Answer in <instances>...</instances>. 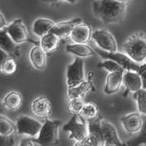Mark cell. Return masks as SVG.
<instances>
[{"mask_svg":"<svg viewBox=\"0 0 146 146\" xmlns=\"http://www.w3.org/2000/svg\"><path fill=\"white\" fill-rule=\"evenodd\" d=\"M94 15L103 23L120 22L127 12V3L117 0H95L92 3Z\"/></svg>","mask_w":146,"mask_h":146,"instance_id":"obj_1","label":"cell"},{"mask_svg":"<svg viewBox=\"0 0 146 146\" xmlns=\"http://www.w3.org/2000/svg\"><path fill=\"white\" fill-rule=\"evenodd\" d=\"M123 52L135 63L141 64L146 60V35L142 32L130 35L123 43Z\"/></svg>","mask_w":146,"mask_h":146,"instance_id":"obj_2","label":"cell"},{"mask_svg":"<svg viewBox=\"0 0 146 146\" xmlns=\"http://www.w3.org/2000/svg\"><path fill=\"white\" fill-rule=\"evenodd\" d=\"M64 131H69V138L81 143L88 137V123L80 114H74L70 121L63 126Z\"/></svg>","mask_w":146,"mask_h":146,"instance_id":"obj_3","label":"cell"},{"mask_svg":"<svg viewBox=\"0 0 146 146\" xmlns=\"http://www.w3.org/2000/svg\"><path fill=\"white\" fill-rule=\"evenodd\" d=\"M60 121L46 119L42 124L38 138L35 139L39 145H53L59 142V127Z\"/></svg>","mask_w":146,"mask_h":146,"instance_id":"obj_4","label":"cell"},{"mask_svg":"<svg viewBox=\"0 0 146 146\" xmlns=\"http://www.w3.org/2000/svg\"><path fill=\"white\" fill-rule=\"evenodd\" d=\"M95 51L97 54H99L101 57L105 59H110L114 61H116L117 64H120L125 70H132V71H138L140 69V64L135 63L134 60L129 57L125 53L110 52H106L99 47L96 48Z\"/></svg>","mask_w":146,"mask_h":146,"instance_id":"obj_5","label":"cell"},{"mask_svg":"<svg viewBox=\"0 0 146 146\" xmlns=\"http://www.w3.org/2000/svg\"><path fill=\"white\" fill-rule=\"evenodd\" d=\"M85 81L84 62L81 57H76L74 61L67 67V86L74 88Z\"/></svg>","mask_w":146,"mask_h":146,"instance_id":"obj_6","label":"cell"},{"mask_svg":"<svg viewBox=\"0 0 146 146\" xmlns=\"http://www.w3.org/2000/svg\"><path fill=\"white\" fill-rule=\"evenodd\" d=\"M17 131L19 134L27 135L31 137L38 135L42 123L34 117L23 115L17 120Z\"/></svg>","mask_w":146,"mask_h":146,"instance_id":"obj_7","label":"cell"},{"mask_svg":"<svg viewBox=\"0 0 146 146\" xmlns=\"http://www.w3.org/2000/svg\"><path fill=\"white\" fill-rule=\"evenodd\" d=\"M92 38L100 49L110 52H117V44L115 40V38L108 30L106 29L95 30L94 32H92Z\"/></svg>","mask_w":146,"mask_h":146,"instance_id":"obj_8","label":"cell"},{"mask_svg":"<svg viewBox=\"0 0 146 146\" xmlns=\"http://www.w3.org/2000/svg\"><path fill=\"white\" fill-rule=\"evenodd\" d=\"M88 123V137L81 143L75 144V145H88V146H105L104 138L102 135L100 119L97 118Z\"/></svg>","mask_w":146,"mask_h":146,"instance_id":"obj_9","label":"cell"},{"mask_svg":"<svg viewBox=\"0 0 146 146\" xmlns=\"http://www.w3.org/2000/svg\"><path fill=\"white\" fill-rule=\"evenodd\" d=\"M5 29L11 36V38L17 44H21L25 42H33L26 29V26L25 25L21 19H17L13 21L10 25H7Z\"/></svg>","mask_w":146,"mask_h":146,"instance_id":"obj_10","label":"cell"},{"mask_svg":"<svg viewBox=\"0 0 146 146\" xmlns=\"http://www.w3.org/2000/svg\"><path fill=\"white\" fill-rule=\"evenodd\" d=\"M120 121L124 131L129 135L140 133L144 125L142 114L139 112H133L123 115Z\"/></svg>","mask_w":146,"mask_h":146,"instance_id":"obj_11","label":"cell"},{"mask_svg":"<svg viewBox=\"0 0 146 146\" xmlns=\"http://www.w3.org/2000/svg\"><path fill=\"white\" fill-rule=\"evenodd\" d=\"M100 127L104 138L105 146H123L124 145L122 140L119 139L118 134L115 127L110 122L100 119Z\"/></svg>","mask_w":146,"mask_h":146,"instance_id":"obj_12","label":"cell"},{"mask_svg":"<svg viewBox=\"0 0 146 146\" xmlns=\"http://www.w3.org/2000/svg\"><path fill=\"white\" fill-rule=\"evenodd\" d=\"M123 85L125 87L124 96L128 95L130 92L135 93L142 89L141 78L137 71L124 70L123 77Z\"/></svg>","mask_w":146,"mask_h":146,"instance_id":"obj_13","label":"cell"},{"mask_svg":"<svg viewBox=\"0 0 146 146\" xmlns=\"http://www.w3.org/2000/svg\"><path fill=\"white\" fill-rule=\"evenodd\" d=\"M31 110L37 117L47 118L52 112V103L46 96H38L32 101Z\"/></svg>","mask_w":146,"mask_h":146,"instance_id":"obj_14","label":"cell"},{"mask_svg":"<svg viewBox=\"0 0 146 146\" xmlns=\"http://www.w3.org/2000/svg\"><path fill=\"white\" fill-rule=\"evenodd\" d=\"M92 37V30L91 26L86 23L78 24L74 28L70 38L74 43L88 44Z\"/></svg>","mask_w":146,"mask_h":146,"instance_id":"obj_15","label":"cell"},{"mask_svg":"<svg viewBox=\"0 0 146 146\" xmlns=\"http://www.w3.org/2000/svg\"><path fill=\"white\" fill-rule=\"evenodd\" d=\"M82 20L80 18H74L70 21H65L56 23L55 26L52 29V33L55 34L60 39L70 37V35L74 28L78 24L81 23Z\"/></svg>","mask_w":146,"mask_h":146,"instance_id":"obj_16","label":"cell"},{"mask_svg":"<svg viewBox=\"0 0 146 146\" xmlns=\"http://www.w3.org/2000/svg\"><path fill=\"white\" fill-rule=\"evenodd\" d=\"M96 88L92 82V73L89 74V76L87 80L83 81L80 84L77 85L74 88H68L67 96L68 98H74V97H82L84 98L86 94L88 93L90 91H95Z\"/></svg>","mask_w":146,"mask_h":146,"instance_id":"obj_17","label":"cell"},{"mask_svg":"<svg viewBox=\"0 0 146 146\" xmlns=\"http://www.w3.org/2000/svg\"><path fill=\"white\" fill-rule=\"evenodd\" d=\"M123 71H117L110 73L105 81V86L104 92L107 95H112L117 92L123 86Z\"/></svg>","mask_w":146,"mask_h":146,"instance_id":"obj_18","label":"cell"},{"mask_svg":"<svg viewBox=\"0 0 146 146\" xmlns=\"http://www.w3.org/2000/svg\"><path fill=\"white\" fill-rule=\"evenodd\" d=\"M47 52L38 44L29 52V58L32 65L38 70H43L47 65Z\"/></svg>","mask_w":146,"mask_h":146,"instance_id":"obj_19","label":"cell"},{"mask_svg":"<svg viewBox=\"0 0 146 146\" xmlns=\"http://www.w3.org/2000/svg\"><path fill=\"white\" fill-rule=\"evenodd\" d=\"M22 103H23L22 95L16 91H12L7 94L3 100V105L8 110L11 111L17 110L22 105Z\"/></svg>","mask_w":146,"mask_h":146,"instance_id":"obj_20","label":"cell"},{"mask_svg":"<svg viewBox=\"0 0 146 146\" xmlns=\"http://www.w3.org/2000/svg\"><path fill=\"white\" fill-rule=\"evenodd\" d=\"M66 51L68 53L73 54L81 58H87L96 55V51L88 44L75 43L68 45L66 47Z\"/></svg>","mask_w":146,"mask_h":146,"instance_id":"obj_21","label":"cell"},{"mask_svg":"<svg viewBox=\"0 0 146 146\" xmlns=\"http://www.w3.org/2000/svg\"><path fill=\"white\" fill-rule=\"evenodd\" d=\"M56 23L46 18H39L37 19L33 25V32L35 35L41 38L43 35H47L52 31V28L55 26Z\"/></svg>","mask_w":146,"mask_h":146,"instance_id":"obj_22","label":"cell"},{"mask_svg":"<svg viewBox=\"0 0 146 146\" xmlns=\"http://www.w3.org/2000/svg\"><path fill=\"white\" fill-rule=\"evenodd\" d=\"M60 38L59 37H57L55 34L50 32L41 37L39 45L47 52V54H50L57 49L60 44Z\"/></svg>","mask_w":146,"mask_h":146,"instance_id":"obj_23","label":"cell"},{"mask_svg":"<svg viewBox=\"0 0 146 146\" xmlns=\"http://www.w3.org/2000/svg\"><path fill=\"white\" fill-rule=\"evenodd\" d=\"M0 48L9 55H13L17 49V43L11 38L5 28L0 29Z\"/></svg>","mask_w":146,"mask_h":146,"instance_id":"obj_24","label":"cell"},{"mask_svg":"<svg viewBox=\"0 0 146 146\" xmlns=\"http://www.w3.org/2000/svg\"><path fill=\"white\" fill-rule=\"evenodd\" d=\"M86 121H93L100 117V110L97 105L92 102L85 103L79 113Z\"/></svg>","mask_w":146,"mask_h":146,"instance_id":"obj_25","label":"cell"},{"mask_svg":"<svg viewBox=\"0 0 146 146\" xmlns=\"http://www.w3.org/2000/svg\"><path fill=\"white\" fill-rule=\"evenodd\" d=\"M17 131V125L10 118L0 114V135L11 136Z\"/></svg>","mask_w":146,"mask_h":146,"instance_id":"obj_26","label":"cell"},{"mask_svg":"<svg viewBox=\"0 0 146 146\" xmlns=\"http://www.w3.org/2000/svg\"><path fill=\"white\" fill-rule=\"evenodd\" d=\"M134 99L136 100L137 110L142 115L146 116V90L140 89L133 93Z\"/></svg>","mask_w":146,"mask_h":146,"instance_id":"obj_27","label":"cell"},{"mask_svg":"<svg viewBox=\"0 0 146 146\" xmlns=\"http://www.w3.org/2000/svg\"><path fill=\"white\" fill-rule=\"evenodd\" d=\"M84 104V99L82 97L70 98L67 103V110L73 114H79Z\"/></svg>","mask_w":146,"mask_h":146,"instance_id":"obj_28","label":"cell"},{"mask_svg":"<svg viewBox=\"0 0 146 146\" xmlns=\"http://www.w3.org/2000/svg\"><path fill=\"white\" fill-rule=\"evenodd\" d=\"M97 66L99 68L105 69V70H106L108 72H110V73L125 70L120 64H117L116 61H114L113 60H110V59H106L105 61L100 62L99 64H97Z\"/></svg>","mask_w":146,"mask_h":146,"instance_id":"obj_29","label":"cell"},{"mask_svg":"<svg viewBox=\"0 0 146 146\" xmlns=\"http://www.w3.org/2000/svg\"><path fill=\"white\" fill-rule=\"evenodd\" d=\"M17 70V64L16 61L14 60V59L9 56L3 64L0 71L6 75H12L16 73Z\"/></svg>","mask_w":146,"mask_h":146,"instance_id":"obj_30","label":"cell"},{"mask_svg":"<svg viewBox=\"0 0 146 146\" xmlns=\"http://www.w3.org/2000/svg\"><path fill=\"white\" fill-rule=\"evenodd\" d=\"M141 78L142 82V88L146 90V63H143L140 64V69L137 71Z\"/></svg>","mask_w":146,"mask_h":146,"instance_id":"obj_31","label":"cell"},{"mask_svg":"<svg viewBox=\"0 0 146 146\" xmlns=\"http://www.w3.org/2000/svg\"><path fill=\"white\" fill-rule=\"evenodd\" d=\"M14 145V140L12 136H4L0 135V146Z\"/></svg>","mask_w":146,"mask_h":146,"instance_id":"obj_32","label":"cell"},{"mask_svg":"<svg viewBox=\"0 0 146 146\" xmlns=\"http://www.w3.org/2000/svg\"><path fill=\"white\" fill-rule=\"evenodd\" d=\"M21 146H40L37 142L36 140L34 139H29V138H26V139H23V140L21 141Z\"/></svg>","mask_w":146,"mask_h":146,"instance_id":"obj_33","label":"cell"},{"mask_svg":"<svg viewBox=\"0 0 146 146\" xmlns=\"http://www.w3.org/2000/svg\"><path fill=\"white\" fill-rule=\"evenodd\" d=\"M9 56L10 55L8 53H7L5 51H3V49L0 48V70H1V67H2L3 64L5 62L7 59L9 57Z\"/></svg>","mask_w":146,"mask_h":146,"instance_id":"obj_34","label":"cell"},{"mask_svg":"<svg viewBox=\"0 0 146 146\" xmlns=\"http://www.w3.org/2000/svg\"><path fill=\"white\" fill-rule=\"evenodd\" d=\"M7 27V21L4 16L0 12V29H4Z\"/></svg>","mask_w":146,"mask_h":146,"instance_id":"obj_35","label":"cell"},{"mask_svg":"<svg viewBox=\"0 0 146 146\" xmlns=\"http://www.w3.org/2000/svg\"><path fill=\"white\" fill-rule=\"evenodd\" d=\"M48 2H52V3H56V2H58V1H65V2H68L70 3H75L78 0H47Z\"/></svg>","mask_w":146,"mask_h":146,"instance_id":"obj_36","label":"cell"},{"mask_svg":"<svg viewBox=\"0 0 146 146\" xmlns=\"http://www.w3.org/2000/svg\"><path fill=\"white\" fill-rule=\"evenodd\" d=\"M117 1H119V2H122V3H128L130 1H131V0H117Z\"/></svg>","mask_w":146,"mask_h":146,"instance_id":"obj_37","label":"cell"},{"mask_svg":"<svg viewBox=\"0 0 146 146\" xmlns=\"http://www.w3.org/2000/svg\"><path fill=\"white\" fill-rule=\"evenodd\" d=\"M145 63H146V60H145Z\"/></svg>","mask_w":146,"mask_h":146,"instance_id":"obj_38","label":"cell"},{"mask_svg":"<svg viewBox=\"0 0 146 146\" xmlns=\"http://www.w3.org/2000/svg\"><path fill=\"white\" fill-rule=\"evenodd\" d=\"M145 145H146V144H145Z\"/></svg>","mask_w":146,"mask_h":146,"instance_id":"obj_39","label":"cell"}]
</instances>
